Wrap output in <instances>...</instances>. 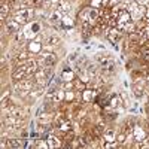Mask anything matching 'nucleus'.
Returning a JSON list of instances; mask_svg holds the SVG:
<instances>
[{"label": "nucleus", "mask_w": 149, "mask_h": 149, "mask_svg": "<svg viewBox=\"0 0 149 149\" xmlns=\"http://www.w3.org/2000/svg\"><path fill=\"white\" fill-rule=\"evenodd\" d=\"M5 26H6V30L9 34H17L18 31H21V24L12 17V18H8L5 21Z\"/></svg>", "instance_id": "f257e3e1"}, {"label": "nucleus", "mask_w": 149, "mask_h": 149, "mask_svg": "<svg viewBox=\"0 0 149 149\" xmlns=\"http://www.w3.org/2000/svg\"><path fill=\"white\" fill-rule=\"evenodd\" d=\"M145 19L149 21V8H146V12H145Z\"/></svg>", "instance_id": "aec40b11"}, {"label": "nucleus", "mask_w": 149, "mask_h": 149, "mask_svg": "<svg viewBox=\"0 0 149 149\" xmlns=\"http://www.w3.org/2000/svg\"><path fill=\"white\" fill-rule=\"evenodd\" d=\"M122 104V100H121V97H112V100H110V103H109V107H118V106H121Z\"/></svg>", "instance_id": "4468645a"}, {"label": "nucleus", "mask_w": 149, "mask_h": 149, "mask_svg": "<svg viewBox=\"0 0 149 149\" xmlns=\"http://www.w3.org/2000/svg\"><path fill=\"white\" fill-rule=\"evenodd\" d=\"M116 130L115 128H106L103 136H102V139L104 142H116Z\"/></svg>", "instance_id": "39448f33"}, {"label": "nucleus", "mask_w": 149, "mask_h": 149, "mask_svg": "<svg viewBox=\"0 0 149 149\" xmlns=\"http://www.w3.org/2000/svg\"><path fill=\"white\" fill-rule=\"evenodd\" d=\"M122 33H124V31H121L118 27H110V30H109V33H107L106 36H107V39H109L112 43H116L121 37H122Z\"/></svg>", "instance_id": "7ed1b4c3"}, {"label": "nucleus", "mask_w": 149, "mask_h": 149, "mask_svg": "<svg viewBox=\"0 0 149 149\" xmlns=\"http://www.w3.org/2000/svg\"><path fill=\"white\" fill-rule=\"evenodd\" d=\"M133 134H134V139H136V142H142V140H145V139L148 137V133H146V130H143L140 125H137V124H136L134 128H133Z\"/></svg>", "instance_id": "20e7f679"}, {"label": "nucleus", "mask_w": 149, "mask_h": 149, "mask_svg": "<svg viewBox=\"0 0 149 149\" xmlns=\"http://www.w3.org/2000/svg\"><path fill=\"white\" fill-rule=\"evenodd\" d=\"M54 49H55V45H51V43L43 42V45H42V51H43V52H54Z\"/></svg>", "instance_id": "dca6fc26"}, {"label": "nucleus", "mask_w": 149, "mask_h": 149, "mask_svg": "<svg viewBox=\"0 0 149 149\" xmlns=\"http://www.w3.org/2000/svg\"><path fill=\"white\" fill-rule=\"evenodd\" d=\"M42 45H43V43L37 42V40H30V42H29V45H27V49H29L30 52H36V54H39V52L42 51Z\"/></svg>", "instance_id": "1a4fd4ad"}, {"label": "nucleus", "mask_w": 149, "mask_h": 149, "mask_svg": "<svg viewBox=\"0 0 149 149\" xmlns=\"http://www.w3.org/2000/svg\"><path fill=\"white\" fill-rule=\"evenodd\" d=\"M10 9H12V6L9 5V2L3 0V3H2V21H3V22L8 19V15H9Z\"/></svg>", "instance_id": "9d476101"}, {"label": "nucleus", "mask_w": 149, "mask_h": 149, "mask_svg": "<svg viewBox=\"0 0 149 149\" xmlns=\"http://www.w3.org/2000/svg\"><path fill=\"white\" fill-rule=\"evenodd\" d=\"M33 146H34V148H49L48 142H46V140H43V139H39V140H36V143H34Z\"/></svg>", "instance_id": "f3484780"}, {"label": "nucleus", "mask_w": 149, "mask_h": 149, "mask_svg": "<svg viewBox=\"0 0 149 149\" xmlns=\"http://www.w3.org/2000/svg\"><path fill=\"white\" fill-rule=\"evenodd\" d=\"M57 9H60L64 15H69L72 12V3L69 2V0H61V2L57 5Z\"/></svg>", "instance_id": "0eeeda50"}, {"label": "nucleus", "mask_w": 149, "mask_h": 149, "mask_svg": "<svg viewBox=\"0 0 149 149\" xmlns=\"http://www.w3.org/2000/svg\"><path fill=\"white\" fill-rule=\"evenodd\" d=\"M48 121H49V115H46V113H45V115H40V118H39V122H40V124L48 122Z\"/></svg>", "instance_id": "a211bd4d"}, {"label": "nucleus", "mask_w": 149, "mask_h": 149, "mask_svg": "<svg viewBox=\"0 0 149 149\" xmlns=\"http://www.w3.org/2000/svg\"><path fill=\"white\" fill-rule=\"evenodd\" d=\"M97 95V90H90V88H85L82 91V100L85 103H91Z\"/></svg>", "instance_id": "423d86ee"}, {"label": "nucleus", "mask_w": 149, "mask_h": 149, "mask_svg": "<svg viewBox=\"0 0 149 149\" xmlns=\"http://www.w3.org/2000/svg\"><path fill=\"white\" fill-rule=\"evenodd\" d=\"M46 142H48V145H49V148H58V146H61V140L57 137V136H54V134H51V136H48V139H46Z\"/></svg>", "instance_id": "9b49d317"}, {"label": "nucleus", "mask_w": 149, "mask_h": 149, "mask_svg": "<svg viewBox=\"0 0 149 149\" xmlns=\"http://www.w3.org/2000/svg\"><path fill=\"white\" fill-rule=\"evenodd\" d=\"M107 5H109V0H91V6L97 9H102Z\"/></svg>", "instance_id": "f8f14e48"}, {"label": "nucleus", "mask_w": 149, "mask_h": 149, "mask_svg": "<svg viewBox=\"0 0 149 149\" xmlns=\"http://www.w3.org/2000/svg\"><path fill=\"white\" fill-rule=\"evenodd\" d=\"M125 140H127V133H118V134H116V142H118L121 146L125 145Z\"/></svg>", "instance_id": "2eb2a0df"}, {"label": "nucleus", "mask_w": 149, "mask_h": 149, "mask_svg": "<svg viewBox=\"0 0 149 149\" xmlns=\"http://www.w3.org/2000/svg\"><path fill=\"white\" fill-rule=\"evenodd\" d=\"M131 2H134V0H121V3H124V5H130Z\"/></svg>", "instance_id": "412c9836"}, {"label": "nucleus", "mask_w": 149, "mask_h": 149, "mask_svg": "<svg viewBox=\"0 0 149 149\" xmlns=\"http://www.w3.org/2000/svg\"><path fill=\"white\" fill-rule=\"evenodd\" d=\"M145 12H146V6L139 5V6L136 8L133 12H130V14H131V18H133V21H134V22H139L140 19H143V18H145Z\"/></svg>", "instance_id": "f03ea898"}, {"label": "nucleus", "mask_w": 149, "mask_h": 149, "mask_svg": "<svg viewBox=\"0 0 149 149\" xmlns=\"http://www.w3.org/2000/svg\"><path fill=\"white\" fill-rule=\"evenodd\" d=\"M45 42L46 43H51V45H58L60 43V37L57 36V34H49V36H46L45 37Z\"/></svg>", "instance_id": "ddd939ff"}, {"label": "nucleus", "mask_w": 149, "mask_h": 149, "mask_svg": "<svg viewBox=\"0 0 149 149\" xmlns=\"http://www.w3.org/2000/svg\"><path fill=\"white\" fill-rule=\"evenodd\" d=\"M73 97H74V94H73L72 91H67V94H66V100H73Z\"/></svg>", "instance_id": "6ab92c4d"}, {"label": "nucleus", "mask_w": 149, "mask_h": 149, "mask_svg": "<svg viewBox=\"0 0 149 149\" xmlns=\"http://www.w3.org/2000/svg\"><path fill=\"white\" fill-rule=\"evenodd\" d=\"M22 145H24V142L19 137H9L8 139V148H10V149H19V148H22Z\"/></svg>", "instance_id": "6e6552de"}]
</instances>
